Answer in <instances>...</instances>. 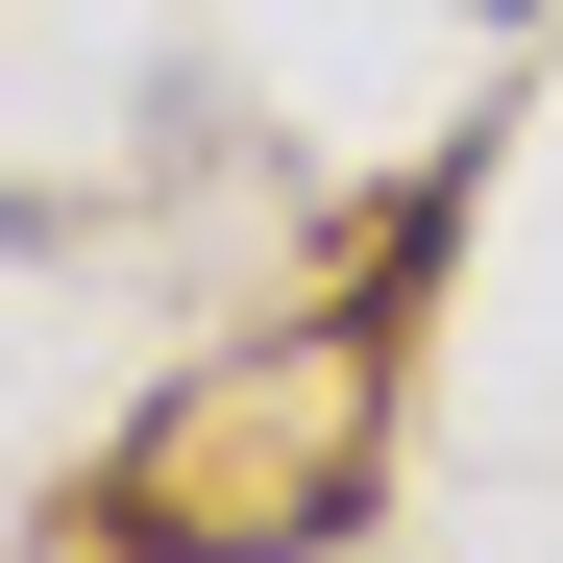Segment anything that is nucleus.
Returning <instances> with one entry per match:
<instances>
[{
  "label": "nucleus",
  "mask_w": 563,
  "mask_h": 563,
  "mask_svg": "<svg viewBox=\"0 0 563 563\" xmlns=\"http://www.w3.org/2000/svg\"><path fill=\"white\" fill-rule=\"evenodd\" d=\"M367 441H393V343L295 319V343H221L123 465H99V563H295L367 515Z\"/></svg>",
  "instance_id": "f257e3e1"
}]
</instances>
